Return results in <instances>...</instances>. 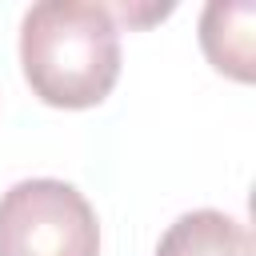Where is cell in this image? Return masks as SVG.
Wrapping results in <instances>:
<instances>
[{
    "label": "cell",
    "instance_id": "obj_3",
    "mask_svg": "<svg viewBox=\"0 0 256 256\" xmlns=\"http://www.w3.org/2000/svg\"><path fill=\"white\" fill-rule=\"evenodd\" d=\"M256 4L212 0L200 16V48L216 72L248 84L256 76Z\"/></svg>",
    "mask_w": 256,
    "mask_h": 256
},
{
    "label": "cell",
    "instance_id": "obj_4",
    "mask_svg": "<svg viewBox=\"0 0 256 256\" xmlns=\"http://www.w3.org/2000/svg\"><path fill=\"white\" fill-rule=\"evenodd\" d=\"M156 256H252V232L228 212L196 208L168 224Z\"/></svg>",
    "mask_w": 256,
    "mask_h": 256
},
{
    "label": "cell",
    "instance_id": "obj_1",
    "mask_svg": "<svg viewBox=\"0 0 256 256\" xmlns=\"http://www.w3.org/2000/svg\"><path fill=\"white\" fill-rule=\"evenodd\" d=\"M20 68L52 108H96L120 80V28L96 0H40L20 20Z\"/></svg>",
    "mask_w": 256,
    "mask_h": 256
},
{
    "label": "cell",
    "instance_id": "obj_2",
    "mask_svg": "<svg viewBox=\"0 0 256 256\" xmlns=\"http://www.w3.org/2000/svg\"><path fill=\"white\" fill-rule=\"evenodd\" d=\"M0 256H100V224L80 188L56 176L0 196Z\"/></svg>",
    "mask_w": 256,
    "mask_h": 256
}]
</instances>
